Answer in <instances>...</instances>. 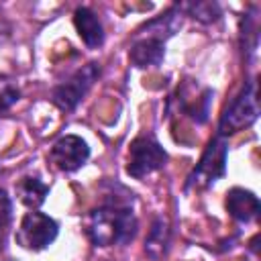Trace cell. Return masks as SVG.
<instances>
[{
	"instance_id": "obj_12",
	"label": "cell",
	"mask_w": 261,
	"mask_h": 261,
	"mask_svg": "<svg viewBox=\"0 0 261 261\" xmlns=\"http://www.w3.org/2000/svg\"><path fill=\"white\" fill-rule=\"evenodd\" d=\"M179 27H181V10L175 4L169 10H165L163 14H159L157 18H153L151 22H147L139 33H145V37L159 39V41L165 43V39H169L171 35H175Z\"/></svg>"
},
{
	"instance_id": "obj_2",
	"label": "cell",
	"mask_w": 261,
	"mask_h": 261,
	"mask_svg": "<svg viewBox=\"0 0 261 261\" xmlns=\"http://www.w3.org/2000/svg\"><path fill=\"white\" fill-rule=\"evenodd\" d=\"M259 116V102H257V84L247 82L241 94L230 102L218 122V135L226 137L251 126Z\"/></svg>"
},
{
	"instance_id": "obj_5",
	"label": "cell",
	"mask_w": 261,
	"mask_h": 261,
	"mask_svg": "<svg viewBox=\"0 0 261 261\" xmlns=\"http://www.w3.org/2000/svg\"><path fill=\"white\" fill-rule=\"evenodd\" d=\"M98 75H100V63L92 61V63L84 65L67 82H63V84H59V86L53 88L51 102L59 110H65V112L73 110L82 102V98L88 94V90L92 88V84L98 80Z\"/></svg>"
},
{
	"instance_id": "obj_11",
	"label": "cell",
	"mask_w": 261,
	"mask_h": 261,
	"mask_svg": "<svg viewBox=\"0 0 261 261\" xmlns=\"http://www.w3.org/2000/svg\"><path fill=\"white\" fill-rule=\"evenodd\" d=\"M171 241V228H169V220L165 216H155L149 228V234L145 239V255L153 261H159L169 247Z\"/></svg>"
},
{
	"instance_id": "obj_4",
	"label": "cell",
	"mask_w": 261,
	"mask_h": 261,
	"mask_svg": "<svg viewBox=\"0 0 261 261\" xmlns=\"http://www.w3.org/2000/svg\"><path fill=\"white\" fill-rule=\"evenodd\" d=\"M167 163V153L165 149L149 135L137 137L130 147H128V163H126V173L135 179H143L149 173L161 169Z\"/></svg>"
},
{
	"instance_id": "obj_13",
	"label": "cell",
	"mask_w": 261,
	"mask_h": 261,
	"mask_svg": "<svg viewBox=\"0 0 261 261\" xmlns=\"http://www.w3.org/2000/svg\"><path fill=\"white\" fill-rule=\"evenodd\" d=\"M16 192H18V198L24 206L39 208L49 196V186L43 184L39 177H22L16 186Z\"/></svg>"
},
{
	"instance_id": "obj_7",
	"label": "cell",
	"mask_w": 261,
	"mask_h": 261,
	"mask_svg": "<svg viewBox=\"0 0 261 261\" xmlns=\"http://www.w3.org/2000/svg\"><path fill=\"white\" fill-rule=\"evenodd\" d=\"M49 159L57 169L71 173L77 171L82 165H86V161L90 159V147L77 135H63L53 143L49 151Z\"/></svg>"
},
{
	"instance_id": "obj_10",
	"label": "cell",
	"mask_w": 261,
	"mask_h": 261,
	"mask_svg": "<svg viewBox=\"0 0 261 261\" xmlns=\"http://www.w3.org/2000/svg\"><path fill=\"white\" fill-rule=\"evenodd\" d=\"M73 24L77 35L82 37V41L90 47V49H98L104 43V27L100 22V18L86 6L75 8L73 12Z\"/></svg>"
},
{
	"instance_id": "obj_9",
	"label": "cell",
	"mask_w": 261,
	"mask_h": 261,
	"mask_svg": "<svg viewBox=\"0 0 261 261\" xmlns=\"http://www.w3.org/2000/svg\"><path fill=\"white\" fill-rule=\"evenodd\" d=\"M165 55V43L159 39H151V37H141L130 45L128 51V59L135 67H157L163 61Z\"/></svg>"
},
{
	"instance_id": "obj_8",
	"label": "cell",
	"mask_w": 261,
	"mask_h": 261,
	"mask_svg": "<svg viewBox=\"0 0 261 261\" xmlns=\"http://www.w3.org/2000/svg\"><path fill=\"white\" fill-rule=\"evenodd\" d=\"M226 212L237 220V222H251L259 216V198L245 190V188H232L226 192V200H224Z\"/></svg>"
},
{
	"instance_id": "obj_16",
	"label": "cell",
	"mask_w": 261,
	"mask_h": 261,
	"mask_svg": "<svg viewBox=\"0 0 261 261\" xmlns=\"http://www.w3.org/2000/svg\"><path fill=\"white\" fill-rule=\"evenodd\" d=\"M12 214V202L4 188H0V230H6Z\"/></svg>"
},
{
	"instance_id": "obj_1",
	"label": "cell",
	"mask_w": 261,
	"mask_h": 261,
	"mask_svg": "<svg viewBox=\"0 0 261 261\" xmlns=\"http://www.w3.org/2000/svg\"><path fill=\"white\" fill-rule=\"evenodd\" d=\"M130 204H133V194L124 198L114 194V198L90 210L84 222V230L88 239L96 247H112V245L130 243L139 228V220Z\"/></svg>"
},
{
	"instance_id": "obj_18",
	"label": "cell",
	"mask_w": 261,
	"mask_h": 261,
	"mask_svg": "<svg viewBox=\"0 0 261 261\" xmlns=\"http://www.w3.org/2000/svg\"><path fill=\"white\" fill-rule=\"evenodd\" d=\"M4 232L6 230H0V251H2V245H4Z\"/></svg>"
},
{
	"instance_id": "obj_15",
	"label": "cell",
	"mask_w": 261,
	"mask_h": 261,
	"mask_svg": "<svg viewBox=\"0 0 261 261\" xmlns=\"http://www.w3.org/2000/svg\"><path fill=\"white\" fill-rule=\"evenodd\" d=\"M210 100H212V90H204L196 100H192L190 104H184V110L188 112V116L192 120H196L198 124L206 122L208 112H210Z\"/></svg>"
},
{
	"instance_id": "obj_14",
	"label": "cell",
	"mask_w": 261,
	"mask_h": 261,
	"mask_svg": "<svg viewBox=\"0 0 261 261\" xmlns=\"http://www.w3.org/2000/svg\"><path fill=\"white\" fill-rule=\"evenodd\" d=\"M179 10H188L192 18L210 24L220 18V6L216 2H190V4H177Z\"/></svg>"
},
{
	"instance_id": "obj_17",
	"label": "cell",
	"mask_w": 261,
	"mask_h": 261,
	"mask_svg": "<svg viewBox=\"0 0 261 261\" xmlns=\"http://www.w3.org/2000/svg\"><path fill=\"white\" fill-rule=\"evenodd\" d=\"M18 98H20V92H18L16 88H12V86L4 88L2 94H0V110L10 108L14 102H18Z\"/></svg>"
},
{
	"instance_id": "obj_6",
	"label": "cell",
	"mask_w": 261,
	"mask_h": 261,
	"mask_svg": "<svg viewBox=\"0 0 261 261\" xmlns=\"http://www.w3.org/2000/svg\"><path fill=\"white\" fill-rule=\"evenodd\" d=\"M57 232H59V224L51 216L33 210L22 216L18 232H16V241L24 249L43 251L57 239Z\"/></svg>"
},
{
	"instance_id": "obj_3",
	"label": "cell",
	"mask_w": 261,
	"mask_h": 261,
	"mask_svg": "<svg viewBox=\"0 0 261 261\" xmlns=\"http://www.w3.org/2000/svg\"><path fill=\"white\" fill-rule=\"evenodd\" d=\"M226 155H228V143L224 137L216 135L206 151L202 153L198 165L194 167V171L190 173L188 181H186V190L190 188H206L210 184H214L218 177L224 175L226 171Z\"/></svg>"
}]
</instances>
